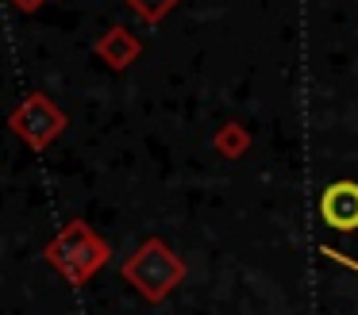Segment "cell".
Masks as SVG:
<instances>
[{"mask_svg":"<svg viewBox=\"0 0 358 315\" xmlns=\"http://www.w3.org/2000/svg\"><path fill=\"white\" fill-rule=\"evenodd\" d=\"M108 258H112V246L104 242L85 219H70L47 242V261L73 284V288L93 281V277L108 265Z\"/></svg>","mask_w":358,"mask_h":315,"instance_id":"6da1fadb","label":"cell"},{"mask_svg":"<svg viewBox=\"0 0 358 315\" xmlns=\"http://www.w3.org/2000/svg\"><path fill=\"white\" fill-rule=\"evenodd\" d=\"M127 8H131L135 15H139L143 23H162L166 15L173 12V8L181 4V0H124Z\"/></svg>","mask_w":358,"mask_h":315,"instance_id":"52a82bcc","label":"cell"},{"mask_svg":"<svg viewBox=\"0 0 358 315\" xmlns=\"http://www.w3.org/2000/svg\"><path fill=\"white\" fill-rule=\"evenodd\" d=\"M96 58L104 61V66L108 69H127V66H135V61H139V54H143V43L139 38L131 35V31L124 27V23H112L108 31H104L101 38H96Z\"/></svg>","mask_w":358,"mask_h":315,"instance_id":"5b68a950","label":"cell"},{"mask_svg":"<svg viewBox=\"0 0 358 315\" xmlns=\"http://www.w3.org/2000/svg\"><path fill=\"white\" fill-rule=\"evenodd\" d=\"M120 277H124V281L131 284L143 300L162 304V300L170 296L181 281H185V261H181L178 254L162 242V238H147V242H139L124 258Z\"/></svg>","mask_w":358,"mask_h":315,"instance_id":"7a4b0ae2","label":"cell"},{"mask_svg":"<svg viewBox=\"0 0 358 315\" xmlns=\"http://www.w3.org/2000/svg\"><path fill=\"white\" fill-rule=\"evenodd\" d=\"M320 219L339 235L358 230V181H331L320 192Z\"/></svg>","mask_w":358,"mask_h":315,"instance_id":"277c9868","label":"cell"},{"mask_svg":"<svg viewBox=\"0 0 358 315\" xmlns=\"http://www.w3.org/2000/svg\"><path fill=\"white\" fill-rule=\"evenodd\" d=\"M8 127H12V135L24 138L31 150H43V146H50L66 131V112L47 96V92H27L16 104V112L8 115Z\"/></svg>","mask_w":358,"mask_h":315,"instance_id":"3957f363","label":"cell"},{"mask_svg":"<svg viewBox=\"0 0 358 315\" xmlns=\"http://www.w3.org/2000/svg\"><path fill=\"white\" fill-rule=\"evenodd\" d=\"M247 146H250V131L243 127L239 119H227L224 127L216 131V150L224 154V158H243V154H247Z\"/></svg>","mask_w":358,"mask_h":315,"instance_id":"8992f818","label":"cell"},{"mask_svg":"<svg viewBox=\"0 0 358 315\" xmlns=\"http://www.w3.org/2000/svg\"><path fill=\"white\" fill-rule=\"evenodd\" d=\"M12 8H20V12H39L43 0H12Z\"/></svg>","mask_w":358,"mask_h":315,"instance_id":"ba28073f","label":"cell"}]
</instances>
